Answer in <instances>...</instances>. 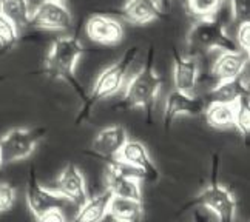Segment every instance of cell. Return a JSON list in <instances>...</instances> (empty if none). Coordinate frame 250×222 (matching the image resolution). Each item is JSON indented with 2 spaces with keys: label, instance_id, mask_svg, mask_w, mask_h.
<instances>
[{
  "label": "cell",
  "instance_id": "cell-8",
  "mask_svg": "<svg viewBox=\"0 0 250 222\" xmlns=\"http://www.w3.org/2000/svg\"><path fill=\"white\" fill-rule=\"evenodd\" d=\"M71 22V13L62 0H42L31 11L30 19V25L50 31L68 30Z\"/></svg>",
  "mask_w": 250,
  "mask_h": 222
},
{
  "label": "cell",
  "instance_id": "cell-30",
  "mask_svg": "<svg viewBox=\"0 0 250 222\" xmlns=\"http://www.w3.org/2000/svg\"><path fill=\"white\" fill-rule=\"evenodd\" d=\"M195 222H208V219L204 216V215H201V213H195Z\"/></svg>",
  "mask_w": 250,
  "mask_h": 222
},
{
  "label": "cell",
  "instance_id": "cell-22",
  "mask_svg": "<svg viewBox=\"0 0 250 222\" xmlns=\"http://www.w3.org/2000/svg\"><path fill=\"white\" fill-rule=\"evenodd\" d=\"M223 3L224 0H187L188 11L198 19L215 17Z\"/></svg>",
  "mask_w": 250,
  "mask_h": 222
},
{
  "label": "cell",
  "instance_id": "cell-32",
  "mask_svg": "<svg viewBox=\"0 0 250 222\" xmlns=\"http://www.w3.org/2000/svg\"><path fill=\"white\" fill-rule=\"evenodd\" d=\"M114 222H116V221H114Z\"/></svg>",
  "mask_w": 250,
  "mask_h": 222
},
{
  "label": "cell",
  "instance_id": "cell-29",
  "mask_svg": "<svg viewBox=\"0 0 250 222\" xmlns=\"http://www.w3.org/2000/svg\"><path fill=\"white\" fill-rule=\"evenodd\" d=\"M153 3L158 6V9L162 14H166L170 9V0H153Z\"/></svg>",
  "mask_w": 250,
  "mask_h": 222
},
{
  "label": "cell",
  "instance_id": "cell-4",
  "mask_svg": "<svg viewBox=\"0 0 250 222\" xmlns=\"http://www.w3.org/2000/svg\"><path fill=\"white\" fill-rule=\"evenodd\" d=\"M187 43L195 51H236L239 50L224 25L216 17H203L191 25L187 34Z\"/></svg>",
  "mask_w": 250,
  "mask_h": 222
},
{
  "label": "cell",
  "instance_id": "cell-5",
  "mask_svg": "<svg viewBox=\"0 0 250 222\" xmlns=\"http://www.w3.org/2000/svg\"><path fill=\"white\" fill-rule=\"evenodd\" d=\"M216 165L218 161L213 162V176L210 184L191 199L184 207L186 210L190 207H203L215 213L218 222H235L236 218V199L232 191L219 184L216 179Z\"/></svg>",
  "mask_w": 250,
  "mask_h": 222
},
{
  "label": "cell",
  "instance_id": "cell-28",
  "mask_svg": "<svg viewBox=\"0 0 250 222\" xmlns=\"http://www.w3.org/2000/svg\"><path fill=\"white\" fill-rule=\"evenodd\" d=\"M34 219H36V222H68L62 208L48 210V211H45V213H42L41 216H37Z\"/></svg>",
  "mask_w": 250,
  "mask_h": 222
},
{
  "label": "cell",
  "instance_id": "cell-15",
  "mask_svg": "<svg viewBox=\"0 0 250 222\" xmlns=\"http://www.w3.org/2000/svg\"><path fill=\"white\" fill-rule=\"evenodd\" d=\"M199 63L193 56H182L178 51L173 54V83L175 90L191 94L198 83Z\"/></svg>",
  "mask_w": 250,
  "mask_h": 222
},
{
  "label": "cell",
  "instance_id": "cell-24",
  "mask_svg": "<svg viewBox=\"0 0 250 222\" xmlns=\"http://www.w3.org/2000/svg\"><path fill=\"white\" fill-rule=\"evenodd\" d=\"M19 39V30L13 22L0 14V46L11 48Z\"/></svg>",
  "mask_w": 250,
  "mask_h": 222
},
{
  "label": "cell",
  "instance_id": "cell-12",
  "mask_svg": "<svg viewBox=\"0 0 250 222\" xmlns=\"http://www.w3.org/2000/svg\"><path fill=\"white\" fill-rule=\"evenodd\" d=\"M249 68V54L236 50V51H221L216 61L211 65L210 74L218 82L232 81L241 76Z\"/></svg>",
  "mask_w": 250,
  "mask_h": 222
},
{
  "label": "cell",
  "instance_id": "cell-25",
  "mask_svg": "<svg viewBox=\"0 0 250 222\" xmlns=\"http://www.w3.org/2000/svg\"><path fill=\"white\" fill-rule=\"evenodd\" d=\"M16 202V190L11 184L0 182V215L13 208Z\"/></svg>",
  "mask_w": 250,
  "mask_h": 222
},
{
  "label": "cell",
  "instance_id": "cell-19",
  "mask_svg": "<svg viewBox=\"0 0 250 222\" xmlns=\"http://www.w3.org/2000/svg\"><path fill=\"white\" fill-rule=\"evenodd\" d=\"M108 216L116 222H141L144 218V204L139 201L113 196L108 205Z\"/></svg>",
  "mask_w": 250,
  "mask_h": 222
},
{
  "label": "cell",
  "instance_id": "cell-7",
  "mask_svg": "<svg viewBox=\"0 0 250 222\" xmlns=\"http://www.w3.org/2000/svg\"><path fill=\"white\" fill-rule=\"evenodd\" d=\"M26 204L31 215L37 218L53 208L63 210L66 205H70V202L61 196L59 193H56L51 187H43L37 179L34 168H31L26 182Z\"/></svg>",
  "mask_w": 250,
  "mask_h": 222
},
{
  "label": "cell",
  "instance_id": "cell-1",
  "mask_svg": "<svg viewBox=\"0 0 250 222\" xmlns=\"http://www.w3.org/2000/svg\"><path fill=\"white\" fill-rule=\"evenodd\" d=\"M159 90L161 76L155 70V51H153V48H150L146 65L128 82L119 107L125 110L141 108L147 113V121L151 122V114L153 110H155Z\"/></svg>",
  "mask_w": 250,
  "mask_h": 222
},
{
  "label": "cell",
  "instance_id": "cell-17",
  "mask_svg": "<svg viewBox=\"0 0 250 222\" xmlns=\"http://www.w3.org/2000/svg\"><path fill=\"white\" fill-rule=\"evenodd\" d=\"M113 195L105 190L96 196H88L82 205H79V210L76 216L70 222H102L108 216V205Z\"/></svg>",
  "mask_w": 250,
  "mask_h": 222
},
{
  "label": "cell",
  "instance_id": "cell-10",
  "mask_svg": "<svg viewBox=\"0 0 250 222\" xmlns=\"http://www.w3.org/2000/svg\"><path fill=\"white\" fill-rule=\"evenodd\" d=\"M56 193L63 196L70 204L82 205L88 199V191H86L85 178L81 168L76 163H68L62 171L59 178L56 179L54 185L51 187Z\"/></svg>",
  "mask_w": 250,
  "mask_h": 222
},
{
  "label": "cell",
  "instance_id": "cell-23",
  "mask_svg": "<svg viewBox=\"0 0 250 222\" xmlns=\"http://www.w3.org/2000/svg\"><path fill=\"white\" fill-rule=\"evenodd\" d=\"M233 127L238 128V131L244 138H249L250 134V107H249V96L239 99L235 103V123Z\"/></svg>",
  "mask_w": 250,
  "mask_h": 222
},
{
  "label": "cell",
  "instance_id": "cell-6",
  "mask_svg": "<svg viewBox=\"0 0 250 222\" xmlns=\"http://www.w3.org/2000/svg\"><path fill=\"white\" fill-rule=\"evenodd\" d=\"M45 138L43 128H14L0 139L2 163H13L30 158Z\"/></svg>",
  "mask_w": 250,
  "mask_h": 222
},
{
  "label": "cell",
  "instance_id": "cell-13",
  "mask_svg": "<svg viewBox=\"0 0 250 222\" xmlns=\"http://www.w3.org/2000/svg\"><path fill=\"white\" fill-rule=\"evenodd\" d=\"M86 36L101 45H118L124 39V28L113 17L96 14L86 22Z\"/></svg>",
  "mask_w": 250,
  "mask_h": 222
},
{
  "label": "cell",
  "instance_id": "cell-26",
  "mask_svg": "<svg viewBox=\"0 0 250 222\" xmlns=\"http://www.w3.org/2000/svg\"><path fill=\"white\" fill-rule=\"evenodd\" d=\"M235 42L238 48L244 53H250V22H241L238 25V31H236V39Z\"/></svg>",
  "mask_w": 250,
  "mask_h": 222
},
{
  "label": "cell",
  "instance_id": "cell-27",
  "mask_svg": "<svg viewBox=\"0 0 250 222\" xmlns=\"http://www.w3.org/2000/svg\"><path fill=\"white\" fill-rule=\"evenodd\" d=\"M233 19L239 23L249 20V0H230Z\"/></svg>",
  "mask_w": 250,
  "mask_h": 222
},
{
  "label": "cell",
  "instance_id": "cell-18",
  "mask_svg": "<svg viewBox=\"0 0 250 222\" xmlns=\"http://www.w3.org/2000/svg\"><path fill=\"white\" fill-rule=\"evenodd\" d=\"M125 20L133 25H147L161 19L162 14L153 0H128L122 8Z\"/></svg>",
  "mask_w": 250,
  "mask_h": 222
},
{
  "label": "cell",
  "instance_id": "cell-16",
  "mask_svg": "<svg viewBox=\"0 0 250 222\" xmlns=\"http://www.w3.org/2000/svg\"><path fill=\"white\" fill-rule=\"evenodd\" d=\"M244 96H249V76L247 70L232 81L218 82L208 91L207 102H221V103H236ZM206 102V103H207Z\"/></svg>",
  "mask_w": 250,
  "mask_h": 222
},
{
  "label": "cell",
  "instance_id": "cell-20",
  "mask_svg": "<svg viewBox=\"0 0 250 222\" xmlns=\"http://www.w3.org/2000/svg\"><path fill=\"white\" fill-rule=\"evenodd\" d=\"M204 114L207 123L211 128L216 130L232 128L235 123V103L207 102Z\"/></svg>",
  "mask_w": 250,
  "mask_h": 222
},
{
  "label": "cell",
  "instance_id": "cell-14",
  "mask_svg": "<svg viewBox=\"0 0 250 222\" xmlns=\"http://www.w3.org/2000/svg\"><path fill=\"white\" fill-rule=\"evenodd\" d=\"M128 141V134L122 125H111L101 130L91 143V151L102 159H114Z\"/></svg>",
  "mask_w": 250,
  "mask_h": 222
},
{
  "label": "cell",
  "instance_id": "cell-21",
  "mask_svg": "<svg viewBox=\"0 0 250 222\" xmlns=\"http://www.w3.org/2000/svg\"><path fill=\"white\" fill-rule=\"evenodd\" d=\"M0 14L16 25L17 30L30 25L31 8L28 0H0Z\"/></svg>",
  "mask_w": 250,
  "mask_h": 222
},
{
  "label": "cell",
  "instance_id": "cell-2",
  "mask_svg": "<svg viewBox=\"0 0 250 222\" xmlns=\"http://www.w3.org/2000/svg\"><path fill=\"white\" fill-rule=\"evenodd\" d=\"M83 54V45L76 36H63L53 42L50 51L45 59V73L53 79H62L68 82L74 91L78 93L82 102L86 94L81 90V86L74 77L76 65H78L81 56Z\"/></svg>",
  "mask_w": 250,
  "mask_h": 222
},
{
  "label": "cell",
  "instance_id": "cell-11",
  "mask_svg": "<svg viewBox=\"0 0 250 222\" xmlns=\"http://www.w3.org/2000/svg\"><path fill=\"white\" fill-rule=\"evenodd\" d=\"M206 110V102L193 94H187L178 90H173L166 101L164 110V125L168 128L171 122L179 116H199Z\"/></svg>",
  "mask_w": 250,
  "mask_h": 222
},
{
  "label": "cell",
  "instance_id": "cell-31",
  "mask_svg": "<svg viewBox=\"0 0 250 222\" xmlns=\"http://www.w3.org/2000/svg\"><path fill=\"white\" fill-rule=\"evenodd\" d=\"M3 165V163H2V159H0V167H2Z\"/></svg>",
  "mask_w": 250,
  "mask_h": 222
},
{
  "label": "cell",
  "instance_id": "cell-9",
  "mask_svg": "<svg viewBox=\"0 0 250 222\" xmlns=\"http://www.w3.org/2000/svg\"><path fill=\"white\" fill-rule=\"evenodd\" d=\"M114 159H118L122 163H127L133 168H138L144 175V182H155L159 179V170L156 163L151 161L147 147L139 141L128 139Z\"/></svg>",
  "mask_w": 250,
  "mask_h": 222
},
{
  "label": "cell",
  "instance_id": "cell-3",
  "mask_svg": "<svg viewBox=\"0 0 250 222\" xmlns=\"http://www.w3.org/2000/svg\"><path fill=\"white\" fill-rule=\"evenodd\" d=\"M138 51H139L138 46L130 48V50L125 51V54L118 62H114L113 65L107 66V68L99 74V77L94 82L91 93L86 96L85 101L82 102L79 114H78V118H76V123H81L88 118L93 107L98 102L107 99V98H111V96L118 94L122 90L124 77L127 74L131 63L134 62V59H136Z\"/></svg>",
  "mask_w": 250,
  "mask_h": 222
}]
</instances>
